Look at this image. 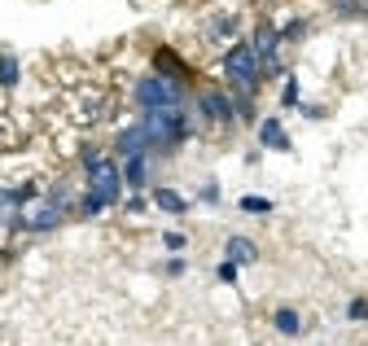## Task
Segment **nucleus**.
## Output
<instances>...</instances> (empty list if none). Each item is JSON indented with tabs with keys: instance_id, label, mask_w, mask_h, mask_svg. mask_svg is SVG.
Segmentation results:
<instances>
[{
	"instance_id": "obj_1",
	"label": "nucleus",
	"mask_w": 368,
	"mask_h": 346,
	"mask_svg": "<svg viewBox=\"0 0 368 346\" xmlns=\"http://www.w3.org/2000/svg\"><path fill=\"white\" fill-rule=\"evenodd\" d=\"M188 92L180 88V79H162V75H149L136 83V105L140 114H153V110H171V105H184Z\"/></svg>"
},
{
	"instance_id": "obj_2",
	"label": "nucleus",
	"mask_w": 368,
	"mask_h": 346,
	"mask_svg": "<svg viewBox=\"0 0 368 346\" xmlns=\"http://www.w3.org/2000/svg\"><path fill=\"white\" fill-rule=\"evenodd\" d=\"M224 75H228L237 88H259V79H263V66H259V57H255V49L250 44H232L228 49V57H224Z\"/></svg>"
},
{
	"instance_id": "obj_3",
	"label": "nucleus",
	"mask_w": 368,
	"mask_h": 346,
	"mask_svg": "<svg viewBox=\"0 0 368 346\" xmlns=\"http://www.w3.org/2000/svg\"><path fill=\"white\" fill-rule=\"evenodd\" d=\"M88 180H92V188L88 193L92 197H101V206H114L118 202V184H123V171H118L114 162H97V166H88Z\"/></svg>"
},
{
	"instance_id": "obj_4",
	"label": "nucleus",
	"mask_w": 368,
	"mask_h": 346,
	"mask_svg": "<svg viewBox=\"0 0 368 346\" xmlns=\"http://www.w3.org/2000/svg\"><path fill=\"white\" fill-rule=\"evenodd\" d=\"M197 110L210 118V123H232L237 118V101L228 97V92H219V88H206L197 97Z\"/></svg>"
},
{
	"instance_id": "obj_5",
	"label": "nucleus",
	"mask_w": 368,
	"mask_h": 346,
	"mask_svg": "<svg viewBox=\"0 0 368 346\" xmlns=\"http://www.w3.org/2000/svg\"><path fill=\"white\" fill-rule=\"evenodd\" d=\"M145 149H153V145H149V132H145V123H136V127H123V132H118V153L136 158V153H145Z\"/></svg>"
},
{
	"instance_id": "obj_6",
	"label": "nucleus",
	"mask_w": 368,
	"mask_h": 346,
	"mask_svg": "<svg viewBox=\"0 0 368 346\" xmlns=\"http://www.w3.org/2000/svg\"><path fill=\"white\" fill-rule=\"evenodd\" d=\"M259 145L277 149V153H290V136H285V127L277 118H263V123H259Z\"/></svg>"
},
{
	"instance_id": "obj_7",
	"label": "nucleus",
	"mask_w": 368,
	"mask_h": 346,
	"mask_svg": "<svg viewBox=\"0 0 368 346\" xmlns=\"http://www.w3.org/2000/svg\"><path fill=\"white\" fill-rule=\"evenodd\" d=\"M153 66L162 70V79H184V75H188V66H184L171 49H158V53H153Z\"/></svg>"
},
{
	"instance_id": "obj_8",
	"label": "nucleus",
	"mask_w": 368,
	"mask_h": 346,
	"mask_svg": "<svg viewBox=\"0 0 368 346\" xmlns=\"http://www.w3.org/2000/svg\"><path fill=\"white\" fill-rule=\"evenodd\" d=\"M272 325H277V333H285V338H299V333H303V320H299L294 307H281V312L272 316Z\"/></svg>"
},
{
	"instance_id": "obj_9",
	"label": "nucleus",
	"mask_w": 368,
	"mask_h": 346,
	"mask_svg": "<svg viewBox=\"0 0 368 346\" xmlns=\"http://www.w3.org/2000/svg\"><path fill=\"white\" fill-rule=\"evenodd\" d=\"M57 224H62V202H49V206L31 219V228L35 233H49V228H57Z\"/></svg>"
},
{
	"instance_id": "obj_10",
	"label": "nucleus",
	"mask_w": 368,
	"mask_h": 346,
	"mask_svg": "<svg viewBox=\"0 0 368 346\" xmlns=\"http://www.w3.org/2000/svg\"><path fill=\"white\" fill-rule=\"evenodd\" d=\"M153 202H158V210H167V215H184L188 210V202L180 193H171V188H153Z\"/></svg>"
},
{
	"instance_id": "obj_11",
	"label": "nucleus",
	"mask_w": 368,
	"mask_h": 346,
	"mask_svg": "<svg viewBox=\"0 0 368 346\" xmlns=\"http://www.w3.org/2000/svg\"><path fill=\"white\" fill-rule=\"evenodd\" d=\"M228 259H232V263H255V241H246V237H228Z\"/></svg>"
},
{
	"instance_id": "obj_12",
	"label": "nucleus",
	"mask_w": 368,
	"mask_h": 346,
	"mask_svg": "<svg viewBox=\"0 0 368 346\" xmlns=\"http://www.w3.org/2000/svg\"><path fill=\"white\" fill-rule=\"evenodd\" d=\"M123 180L132 184V188H140V184H145V153L127 158V166H123Z\"/></svg>"
},
{
	"instance_id": "obj_13",
	"label": "nucleus",
	"mask_w": 368,
	"mask_h": 346,
	"mask_svg": "<svg viewBox=\"0 0 368 346\" xmlns=\"http://www.w3.org/2000/svg\"><path fill=\"white\" fill-rule=\"evenodd\" d=\"M237 206H241L246 215H268V210H277V206H272L268 197H255V193H246L241 202H237Z\"/></svg>"
},
{
	"instance_id": "obj_14",
	"label": "nucleus",
	"mask_w": 368,
	"mask_h": 346,
	"mask_svg": "<svg viewBox=\"0 0 368 346\" xmlns=\"http://www.w3.org/2000/svg\"><path fill=\"white\" fill-rule=\"evenodd\" d=\"M0 83H5V88H14V83H18V62L9 53H0Z\"/></svg>"
},
{
	"instance_id": "obj_15",
	"label": "nucleus",
	"mask_w": 368,
	"mask_h": 346,
	"mask_svg": "<svg viewBox=\"0 0 368 346\" xmlns=\"http://www.w3.org/2000/svg\"><path fill=\"white\" fill-rule=\"evenodd\" d=\"M351 320H368V298H351Z\"/></svg>"
},
{
	"instance_id": "obj_16",
	"label": "nucleus",
	"mask_w": 368,
	"mask_h": 346,
	"mask_svg": "<svg viewBox=\"0 0 368 346\" xmlns=\"http://www.w3.org/2000/svg\"><path fill=\"white\" fill-rule=\"evenodd\" d=\"M79 210H84V215H101L105 206H101V197H92V193H88L84 202H79Z\"/></svg>"
},
{
	"instance_id": "obj_17",
	"label": "nucleus",
	"mask_w": 368,
	"mask_h": 346,
	"mask_svg": "<svg viewBox=\"0 0 368 346\" xmlns=\"http://www.w3.org/2000/svg\"><path fill=\"white\" fill-rule=\"evenodd\" d=\"M219 281L224 285H237V263H232V259H228V263H219Z\"/></svg>"
},
{
	"instance_id": "obj_18",
	"label": "nucleus",
	"mask_w": 368,
	"mask_h": 346,
	"mask_svg": "<svg viewBox=\"0 0 368 346\" xmlns=\"http://www.w3.org/2000/svg\"><path fill=\"white\" fill-rule=\"evenodd\" d=\"M303 31H307V22H290V27H285V35H281V40H303Z\"/></svg>"
},
{
	"instance_id": "obj_19",
	"label": "nucleus",
	"mask_w": 368,
	"mask_h": 346,
	"mask_svg": "<svg viewBox=\"0 0 368 346\" xmlns=\"http://www.w3.org/2000/svg\"><path fill=\"white\" fill-rule=\"evenodd\" d=\"M162 246H167V250H184L188 241H184V237H180V233H167V237H162Z\"/></svg>"
},
{
	"instance_id": "obj_20",
	"label": "nucleus",
	"mask_w": 368,
	"mask_h": 346,
	"mask_svg": "<svg viewBox=\"0 0 368 346\" xmlns=\"http://www.w3.org/2000/svg\"><path fill=\"white\" fill-rule=\"evenodd\" d=\"M281 101H285V105H299V83H294V79L285 83V97H281Z\"/></svg>"
},
{
	"instance_id": "obj_21",
	"label": "nucleus",
	"mask_w": 368,
	"mask_h": 346,
	"mask_svg": "<svg viewBox=\"0 0 368 346\" xmlns=\"http://www.w3.org/2000/svg\"><path fill=\"white\" fill-rule=\"evenodd\" d=\"M360 9H364V14H368V0H360Z\"/></svg>"
}]
</instances>
